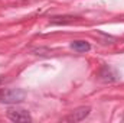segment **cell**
Wrapping results in <instances>:
<instances>
[{
  "label": "cell",
  "mask_w": 124,
  "mask_h": 123,
  "mask_svg": "<svg viewBox=\"0 0 124 123\" xmlns=\"http://www.w3.org/2000/svg\"><path fill=\"white\" fill-rule=\"evenodd\" d=\"M98 78L104 83H113V81H117L118 80V74L108 65H104L100 72H98Z\"/></svg>",
  "instance_id": "obj_4"
},
{
  "label": "cell",
  "mask_w": 124,
  "mask_h": 123,
  "mask_svg": "<svg viewBox=\"0 0 124 123\" xmlns=\"http://www.w3.org/2000/svg\"><path fill=\"white\" fill-rule=\"evenodd\" d=\"M71 48L77 52H88L91 49V45L87 41H74L71 42Z\"/></svg>",
  "instance_id": "obj_5"
},
{
  "label": "cell",
  "mask_w": 124,
  "mask_h": 123,
  "mask_svg": "<svg viewBox=\"0 0 124 123\" xmlns=\"http://www.w3.org/2000/svg\"><path fill=\"white\" fill-rule=\"evenodd\" d=\"M6 114H7V117L12 122H32V116L29 114V112L25 110V109L10 107Z\"/></svg>",
  "instance_id": "obj_2"
},
{
  "label": "cell",
  "mask_w": 124,
  "mask_h": 123,
  "mask_svg": "<svg viewBox=\"0 0 124 123\" xmlns=\"http://www.w3.org/2000/svg\"><path fill=\"white\" fill-rule=\"evenodd\" d=\"M6 81V77H3V75H0V84H3Z\"/></svg>",
  "instance_id": "obj_7"
},
{
  "label": "cell",
  "mask_w": 124,
  "mask_h": 123,
  "mask_svg": "<svg viewBox=\"0 0 124 123\" xmlns=\"http://www.w3.org/2000/svg\"><path fill=\"white\" fill-rule=\"evenodd\" d=\"M75 19H78V18H75V16H54V18H51V25H66V23H72Z\"/></svg>",
  "instance_id": "obj_6"
},
{
  "label": "cell",
  "mask_w": 124,
  "mask_h": 123,
  "mask_svg": "<svg viewBox=\"0 0 124 123\" xmlns=\"http://www.w3.org/2000/svg\"><path fill=\"white\" fill-rule=\"evenodd\" d=\"M26 97L23 88H0V103L1 104H17Z\"/></svg>",
  "instance_id": "obj_1"
},
{
  "label": "cell",
  "mask_w": 124,
  "mask_h": 123,
  "mask_svg": "<svg viewBox=\"0 0 124 123\" xmlns=\"http://www.w3.org/2000/svg\"><path fill=\"white\" fill-rule=\"evenodd\" d=\"M91 113V107H88V106H84V107H78V109H75L69 116H66V117H63V120L65 122H81V120H84L88 114Z\"/></svg>",
  "instance_id": "obj_3"
}]
</instances>
